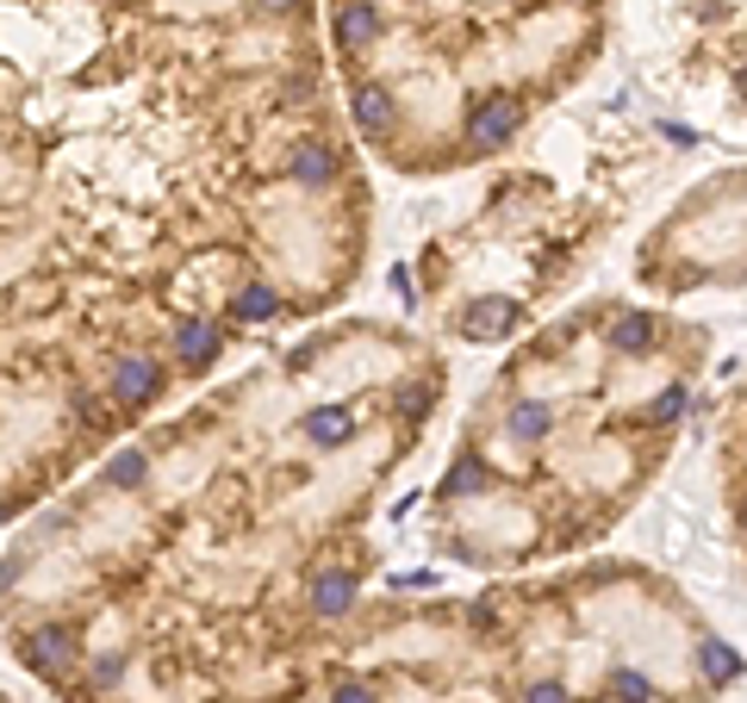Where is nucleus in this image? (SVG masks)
Masks as SVG:
<instances>
[{"label":"nucleus","instance_id":"obj_1","mask_svg":"<svg viewBox=\"0 0 747 703\" xmlns=\"http://www.w3.org/2000/svg\"><path fill=\"white\" fill-rule=\"evenodd\" d=\"M443 386V355L386 318L300 330L200 386L7 542L13 660L63 703H305Z\"/></svg>","mask_w":747,"mask_h":703},{"label":"nucleus","instance_id":"obj_2","mask_svg":"<svg viewBox=\"0 0 747 703\" xmlns=\"http://www.w3.org/2000/svg\"><path fill=\"white\" fill-rule=\"evenodd\" d=\"M0 231L250 343L343 305L374 188L324 0H0Z\"/></svg>","mask_w":747,"mask_h":703},{"label":"nucleus","instance_id":"obj_3","mask_svg":"<svg viewBox=\"0 0 747 703\" xmlns=\"http://www.w3.org/2000/svg\"><path fill=\"white\" fill-rule=\"evenodd\" d=\"M243 343L157 287L0 231V530L57 504Z\"/></svg>","mask_w":747,"mask_h":703},{"label":"nucleus","instance_id":"obj_4","mask_svg":"<svg viewBox=\"0 0 747 703\" xmlns=\"http://www.w3.org/2000/svg\"><path fill=\"white\" fill-rule=\"evenodd\" d=\"M660 355V349H654ZM654 355L610 337V312L555 324L505 368L467 418L443 480L424 499V542L443 561H542L605 530L642 449L685 418V386L617 392Z\"/></svg>","mask_w":747,"mask_h":703},{"label":"nucleus","instance_id":"obj_5","mask_svg":"<svg viewBox=\"0 0 747 703\" xmlns=\"http://www.w3.org/2000/svg\"><path fill=\"white\" fill-rule=\"evenodd\" d=\"M336 100L398 174L505 157L586 69L598 0H324Z\"/></svg>","mask_w":747,"mask_h":703},{"label":"nucleus","instance_id":"obj_6","mask_svg":"<svg viewBox=\"0 0 747 703\" xmlns=\"http://www.w3.org/2000/svg\"><path fill=\"white\" fill-rule=\"evenodd\" d=\"M698 672L710 679V685H729V679H741V654H735L729 641L704 635V641H698Z\"/></svg>","mask_w":747,"mask_h":703},{"label":"nucleus","instance_id":"obj_7","mask_svg":"<svg viewBox=\"0 0 747 703\" xmlns=\"http://www.w3.org/2000/svg\"><path fill=\"white\" fill-rule=\"evenodd\" d=\"M735 94H741V100H747V69H735Z\"/></svg>","mask_w":747,"mask_h":703},{"label":"nucleus","instance_id":"obj_8","mask_svg":"<svg viewBox=\"0 0 747 703\" xmlns=\"http://www.w3.org/2000/svg\"><path fill=\"white\" fill-rule=\"evenodd\" d=\"M0 703H19V697H7V691H0Z\"/></svg>","mask_w":747,"mask_h":703},{"label":"nucleus","instance_id":"obj_9","mask_svg":"<svg viewBox=\"0 0 747 703\" xmlns=\"http://www.w3.org/2000/svg\"><path fill=\"white\" fill-rule=\"evenodd\" d=\"M741 523H747V499H741Z\"/></svg>","mask_w":747,"mask_h":703}]
</instances>
